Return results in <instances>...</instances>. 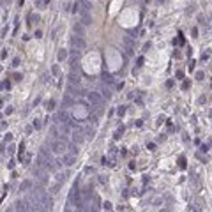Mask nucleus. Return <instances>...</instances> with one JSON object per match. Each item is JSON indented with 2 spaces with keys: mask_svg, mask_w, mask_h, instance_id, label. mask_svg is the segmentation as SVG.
Returning <instances> with one entry per match:
<instances>
[{
  "mask_svg": "<svg viewBox=\"0 0 212 212\" xmlns=\"http://www.w3.org/2000/svg\"><path fill=\"white\" fill-rule=\"evenodd\" d=\"M39 203H41V210L42 212H51V209H53V200L50 198L48 193H44V194L41 196Z\"/></svg>",
  "mask_w": 212,
  "mask_h": 212,
  "instance_id": "obj_1",
  "label": "nucleus"
},
{
  "mask_svg": "<svg viewBox=\"0 0 212 212\" xmlns=\"http://www.w3.org/2000/svg\"><path fill=\"white\" fill-rule=\"evenodd\" d=\"M71 44H72L74 50H83V48L87 46V42H85V39H83L81 35H72V37H71Z\"/></svg>",
  "mask_w": 212,
  "mask_h": 212,
  "instance_id": "obj_2",
  "label": "nucleus"
},
{
  "mask_svg": "<svg viewBox=\"0 0 212 212\" xmlns=\"http://www.w3.org/2000/svg\"><path fill=\"white\" fill-rule=\"evenodd\" d=\"M51 149H53V152H55V154H64V150H65L67 147H65V141L55 140V141H51Z\"/></svg>",
  "mask_w": 212,
  "mask_h": 212,
  "instance_id": "obj_3",
  "label": "nucleus"
},
{
  "mask_svg": "<svg viewBox=\"0 0 212 212\" xmlns=\"http://www.w3.org/2000/svg\"><path fill=\"white\" fill-rule=\"evenodd\" d=\"M89 101L94 104V106H101L103 104V97H101V94L99 92H89Z\"/></svg>",
  "mask_w": 212,
  "mask_h": 212,
  "instance_id": "obj_4",
  "label": "nucleus"
},
{
  "mask_svg": "<svg viewBox=\"0 0 212 212\" xmlns=\"http://www.w3.org/2000/svg\"><path fill=\"white\" fill-rule=\"evenodd\" d=\"M14 210L16 212H30V207H28V203L25 202H21V200H18V202L14 203Z\"/></svg>",
  "mask_w": 212,
  "mask_h": 212,
  "instance_id": "obj_5",
  "label": "nucleus"
},
{
  "mask_svg": "<svg viewBox=\"0 0 212 212\" xmlns=\"http://www.w3.org/2000/svg\"><path fill=\"white\" fill-rule=\"evenodd\" d=\"M72 28H74V32H76L78 35H81V37L85 35V25H83V23H74Z\"/></svg>",
  "mask_w": 212,
  "mask_h": 212,
  "instance_id": "obj_6",
  "label": "nucleus"
},
{
  "mask_svg": "<svg viewBox=\"0 0 212 212\" xmlns=\"http://www.w3.org/2000/svg\"><path fill=\"white\" fill-rule=\"evenodd\" d=\"M78 4H80V9H83V11H90L92 9V4L89 0H78Z\"/></svg>",
  "mask_w": 212,
  "mask_h": 212,
  "instance_id": "obj_7",
  "label": "nucleus"
},
{
  "mask_svg": "<svg viewBox=\"0 0 212 212\" xmlns=\"http://www.w3.org/2000/svg\"><path fill=\"white\" fill-rule=\"evenodd\" d=\"M62 163H64L65 166H72V164H74V156H72V154H71V156H64V157H62Z\"/></svg>",
  "mask_w": 212,
  "mask_h": 212,
  "instance_id": "obj_8",
  "label": "nucleus"
},
{
  "mask_svg": "<svg viewBox=\"0 0 212 212\" xmlns=\"http://www.w3.org/2000/svg\"><path fill=\"white\" fill-rule=\"evenodd\" d=\"M69 85H80V76L76 72H72L69 76Z\"/></svg>",
  "mask_w": 212,
  "mask_h": 212,
  "instance_id": "obj_9",
  "label": "nucleus"
},
{
  "mask_svg": "<svg viewBox=\"0 0 212 212\" xmlns=\"http://www.w3.org/2000/svg\"><path fill=\"white\" fill-rule=\"evenodd\" d=\"M81 134H83V131H81V129H76V131H74V134H72L74 143H80V141L83 140V136H81Z\"/></svg>",
  "mask_w": 212,
  "mask_h": 212,
  "instance_id": "obj_10",
  "label": "nucleus"
},
{
  "mask_svg": "<svg viewBox=\"0 0 212 212\" xmlns=\"http://www.w3.org/2000/svg\"><path fill=\"white\" fill-rule=\"evenodd\" d=\"M30 187H32L30 180H23L21 182V186H20V191H27V189H30Z\"/></svg>",
  "mask_w": 212,
  "mask_h": 212,
  "instance_id": "obj_11",
  "label": "nucleus"
},
{
  "mask_svg": "<svg viewBox=\"0 0 212 212\" xmlns=\"http://www.w3.org/2000/svg\"><path fill=\"white\" fill-rule=\"evenodd\" d=\"M72 103H74L72 96H71V94H65V96H64V104H65V106H71Z\"/></svg>",
  "mask_w": 212,
  "mask_h": 212,
  "instance_id": "obj_12",
  "label": "nucleus"
},
{
  "mask_svg": "<svg viewBox=\"0 0 212 212\" xmlns=\"http://www.w3.org/2000/svg\"><path fill=\"white\" fill-rule=\"evenodd\" d=\"M101 92H103V96H104L106 99H110V97H111V92H110L108 87H101Z\"/></svg>",
  "mask_w": 212,
  "mask_h": 212,
  "instance_id": "obj_13",
  "label": "nucleus"
},
{
  "mask_svg": "<svg viewBox=\"0 0 212 212\" xmlns=\"http://www.w3.org/2000/svg\"><path fill=\"white\" fill-rule=\"evenodd\" d=\"M65 59H67V51H65V50H60V51H59V60H65Z\"/></svg>",
  "mask_w": 212,
  "mask_h": 212,
  "instance_id": "obj_14",
  "label": "nucleus"
},
{
  "mask_svg": "<svg viewBox=\"0 0 212 212\" xmlns=\"http://www.w3.org/2000/svg\"><path fill=\"white\" fill-rule=\"evenodd\" d=\"M94 134H96V131H94V129H87V138H94Z\"/></svg>",
  "mask_w": 212,
  "mask_h": 212,
  "instance_id": "obj_15",
  "label": "nucleus"
},
{
  "mask_svg": "<svg viewBox=\"0 0 212 212\" xmlns=\"http://www.w3.org/2000/svg\"><path fill=\"white\" fill-rule=\"evenodd\" d=\"M104 83H113V78L110 74H104Z\"/></svg>",
  "mask_w": 212,
  "mask_h": 212,
  "instance_id": "obj_16",
  "label": "nucleus"
},
{
  "mask_svg": "<svg viewBox=\"0 0 212 212\" xmlns=\"http://www.w3.org/2000/svg\"><path fill=\"white\" fill-rule=\"evenodd\" d=\"M59 187H60V182H57V184L51 187V193H57V191H59Z\"/></svg>",
  "mask_w": 212,
  "mask_h": 212,
  "instance_id": "obj_17",
  "label": "nucleus"
},
{
  "mask_svg": "<svg viewBox=\"0 0 212 212\" xmlns=\"http://www.w3.org/2000/svg\"><path fill=\"white\" fill-rule=\"evenodd\" d=\"M53 106H55V101H48L46 108H48V110H53Z\"/></svg>",
  "mask_w": 212,
  "mask_h": 212,
  "instance_id": "obj_18",
  "label": "nucleus"
},
{
  "mask_svg": "<svg viewBox=\"0 0 212 212\" xmlns=\"http://www.w3.org/2000/svg\"><path fill=\"white\" fill-rule=\"evenodd\" d=\"M71 150H72V156H74V154H76V152H78V147H76V143H74V145H72V147H71Z\"/></svg>",
  "mask_w": 212,
  "mask_h": 212,
  "instance_id": "obj_19",
  "label": "nucleus"
},
{
  "mask_svg": "<svg viewBox=\"0 0 212 212\" xmlns=\"http://www.w3.org/2000/svg\"><path fill=\"white\" fill-rule=\"evenodd\" d=\"M59 72H60V69H59V67L55 65V67H53V74H59Z\"/></svg>",
  "mask_w": 212,
  "mask_h": 212,
  "instance_id": "obj_20",
  "label": "nucleus"
},
{
  "mask_svg": "<svg viewBox=\"0 0 212 212\" xmlns=\"http://www.w3.org/2000/svg\"><path fill=\"white\" fill-rule=\"evenodd\" d=\"M30 20H32V21H37V20H39V16H37V14H35V16L32 14V16H30Z\"/></svg>",
  "mask_w": 212,
  "mask_h": 212,
  "instance_id": "obj_21",
  "label": "nucleus"
},
{
  "mask_svg": "<svg viewBox=\"0 0 212 212\" xmlns=\"http://www.w3.org/2000/svg\"><path fill=\"white\" fill-rule=\"evenodd\" d=\"M161 212H168V210H161Z\"/></svg>",
  "mask_w": 212,
  "mask_h": 212,
  "instance_id": "obj_22",
  "label": "nucleus"
},
{
  "mask_svg": "<svg viewBox=\"0 0 212 212\" xmlns=\"http://www.w3.org/2000/svg\"><path fill=\"white\" fill-rule=\"evenodd\" d=\"M210 115H212V111H210Z\"/></svg>",
  "mask_w": 212,
  "mask_h": 212,
  "instance_id": "obj_23",
  "label": "nucleus"
}]
</instances>
